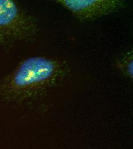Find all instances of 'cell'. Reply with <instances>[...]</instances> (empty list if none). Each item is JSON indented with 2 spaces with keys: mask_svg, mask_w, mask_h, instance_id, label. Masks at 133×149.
Returning a JSON list of instances; mask_svg holds the SVG:
<instances>
[{
  "mask_svg": "<svg viewBox=\"0 0 133 149\" xmlns=\"http://www.w3.org/2000/svg\"><path fill=\"white\" fill-rule=\"evenodd\" d=\"M71 71L65 60L48 56L29 57L0 81V99L12 102L33 99L61 83Z\"/></svg>",
  "mask_w": 133,
  "mask_h": 149,
  "instance_id": "cell-1",
  "label": "cell"
},
{
  "mask_svg": "<svg viewBox=\"0 0 133 149\" xmlns=\"http://www.w3.org/2000/svg\"><path fill=\"white\" fill-rule=\"evenodd\" d=\"M40 31L38 19L14 0H0V47L8 51L32 41Z\"/></svg>",
  "mask_w": 133,
  "mask_h": 149,
  "instance_id": "cell-2",
  "label": "cell"
},
{
  "mask_svg": "<svg viewBox=\"0 0 133 149\" xmlns=\"http://www.w3.org/2000/svg\"><path fill=\"white\" fill-rule=\"evenodd\" d=\"M80 22H93L125 8L123 0H56Z\"/></svg>",
  "mask_w": 133,
  "mask_h": 149,
  "instance_id": "cell-3",
  "label": "cell"
},
{
  "mask_svg": "<svg viewBox=\"0 0 133 149\" xmlns=\"http://www.w3.org/2000/svg\"><path fill=\"white\" fill-rule=\"evenodd\" d=\"M115 65L121 74L132 81L133 79V49L122 53L118 56L115 61Z\"/></svg>",
  "mask_w": 133,
  "mask_h": 149,
  "instance_id": "cell-4",
  "label": "cell"
}]
</instances>
